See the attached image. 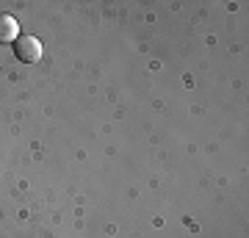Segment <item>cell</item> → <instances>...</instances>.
Masks as SVG:
<instances>
[{
	"mask_svg": "<svg viewBox=\"0 0 249 238\" xmlns=\"http://www.w3.org/2000/svg\"><path fill=\"white\" fill-rule=\"evenodd\" d=\"M14 55L22 64H36L45 55V44H42V39H36L31 34H19L17 42H14Z\"/></svg>",
	"mask_w": 249,
	"mask_h": 238,
	"instance_id": "6da1fadb",
	"label": "cell"
},
{
	"mask_svg": "<svg viewBox=\"0 0 249 238\" xmlns=\"http://www.w3.org/2000/svg\"><path fill=\"white\" fill-rule=\"evenodd\" d=\"M19 36V22L11 14H0V44H14Z\"/></svg>",
	"mask_w": 249,
	"mask_h": 238,
	"instance_id": "7a4b0ae2",
	"label": "cell"
}]
</instances>
